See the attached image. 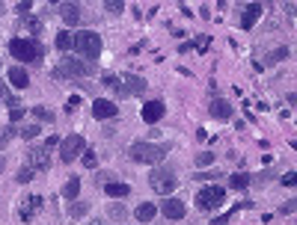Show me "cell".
<instances>
[{"instance_id":"6da1fadb","label":"cell","mask_w":297,"mask_h":225,"mask_svg":"<svg viewBox=\"0 0 297 225\" xmlns=\"http://www.w3.org/2000/svg\"><path fill=\"white\" fill-rule=\"evenodd\" d=\"M101 83L110 86L119 98H134V95H140V92H146V86H149L140 74H104Z\"/></svg>"},{"instance_id":"7a4b0ae2","label":"cell","mask_w":297,"mask_h":225,"mask_svg":"<svg viewBox=\"0 0 297 225\" xmlns=\"http://www.w3.org/2000/svg\"><path fill=\"white\" fill-rule=\"evenodd\" d=\"M169 154L166 142H134L128 148V157L134 163H164Z\"/></svg>"},{"instance_id":"3957f363","label":"cell","mask_w":297,"mask_h":225,"mask_svg":"<svg viewBox=\"0 0 297 225\" xmlns=\"http://www.w3.org/2000/svg\"><path fill=\"white\" fill-rule=\"evenodd\" d=\"M9 54H12V60H21V63H39L45 57V48L39 39H12Z\"/></svg>"},{"instance_id":"277c9868","label":"cell","mask_w":297,"mask_h":225,"mask_svg":"<svg viewBox=\"0 0 297 225\" xmlns=\"http://www.w3.org/2000/svg\"><path fill=\"white\" fill-rule=\"evenodd\" d=\"M74 51H77L86 63L98 60V57H101V36H98V33H92V30L74 33Z\"/></svg>"},{"instance_id":"5b68a950","label":"cell","mask_w":297,"mask_h":225,"mask_svg":"<svg viewBox=\"0 0 297 225\" xmlns=\"http://www.w3.org/2000/svg\"><path fill=\"white\" fill-rule=\"evenodd\" d=\"M175 184H178V178H175V172H172L169 166H155V169L149 172V187H152L155 193L169 195L175 190Z\"/></svg>"},{"instance_id":"8992f818","label":"cell","mask_w":297,"mask_h":225,"mask_svg":"<svg viewBox=\"0 0 297 225\" xmlns=\"http://www.w3.org/2000/svg\"><path fill=\"white\" fill-rule=\"evenodd\" d=\"M51 74H54L57 80H60V77H89V74H92V65L86 63V60H71V57H68V60H60V65H57Z\"/></svg>"},{"instance_id":"52a82bcc","label":"cell","mask_w":297,"mask_h":225,"mask_svg":"<svg viewBox=\"0 0 297 225\" xmlns=\"http://www.w3.org/2000/svg\"><path fill=\"white\" fill-rule=\"evenodd\" d=\"M223 198H226V190L217 187V184H211V187H205V190L196 193V207L199 210H217L223 204Z\"/></svg>"},{"instance_id":"ba28073f","label":"cell","mask_w":297,"mask_h":225,"mask_svg":"<svg viewBox=\"0 0 297 225\" xmlns=\"http://www.w3.org/2000/svg\"><path fill=\"white\" fill-rule=\"evenodd\" d=\"M83 151H86V139H83L80 133H71V136H66V139L60 142V160L63 163L77 160Z\"/></svg>"},{"instance_id":"9c48e42d","label":"cell","mask_w":297,"mask_h":225,"mask_svg":"<svg viewBox=\"0 0 297 225\" xmlns=\"http://www.w3.org/2000/svg\"><path fill=\"white\" fill-rule=\"evenodd\" d=\"M140 116H143V122H146V125H158V122L166 116L164 101H146V104L140 107Z\"/></svg>"},{"instance_id":"30bf717a","label":"cell","mask_w":297,"mask_h":225,"mask_svg":"<svg viewBox=\"0 0 297 225\" xmlns=\"http://www.w3.org/2000/svg\"><path fill=\"white\" fill-rule=\"evenodd\" d=\"M161 213H164L166 219H184L187 207H184V201H181V198L166 195V201H161Z\"/></svg>"},{"instance_id":"8fae6325","label":"cell","mask_w":297,"mask_h":225,"mask_svg":"<svg viewBox=\"0 0 297 225\" xmlns=\"http://www.w3.org/2000/svg\"><path fill=\"white\" fill-rule=\"evenodd\" d=\"M27 166H33L36 172H48L51 169V157H48V148L45 145H36V148H30L27 151Z\"/></svg>"},{"instance_id":"7c38bea8","label":"cell","mask_w":297,"mask_h":225,"mask_svg":"<svg viewBox=\"0 0 297 225\" xmlns=\"http://www.w3.org/2000/svg\"><path fill=\"white\" fill-rule=\"evenodd\" d=\"M92 116L95 119H116L119 116V107L113 101H107V98H95L92 101Z\"/></svg>"},{"instance_id":"4fadbf2b","label":"cell","mask_w":297,"mask_h":225,"mask_svg":"<svg viewBox=\"0 0 297 225\" xmlns=\"http://www.w3.org/2000/svg\"><path fill=\"white\" fill-rule=\"evenodd\" d=\"M6 80H9L15 89H27V86H30V74L24 71V65H12V68L6 71Z\"/></svg>"},{"instance_id":"5bb4252c","label":"cell","mask_w":297,"mask_h":225,"mask_svg":"<svg viewBox=\"0 0 297 225\" xmlns=\"http://www.w3.org/2000/svg\"><path fill=\"white\" fill-rule=\"evenodd\" d=\"M208 110H211V116H214V119H220V122L232 119V104H229V101H223V98H214Z\"/></svg>"},{"instance_id":"9a60e30c","label":"cell","mask_w":297,"mask_h":225,"mask_svg":"<svg viewBox=\"0 0 297 225\" xmlns=\"http://www.w3.org/2000/svg\"><path fill=\"white\" fill-rule=\"evenodd\" d=\"M60 15H63L66 27H74V24L80 21V6H77V3H63V6H60Z\"/></svg>"},{"instance_id":"2e32d148","label":"cell","mask_w":297,"mask_h":225,"mask_svg":"<svg viewBox=\"0 0 297 225\" xmlns=\"http://www.w3.org/2000/svg\"><path fill=\"white\" fill-rule=\"evenodd\" d=\"M262 15V3H250V6H244V18H241V27L244 30H250L253 24H256V18Z\"/></svg>"},{"instance_id":"e0dca14e","label":"cell","mask_w":297,"mask_h":225,"mask_svg":"<svg viewBox=\"0 0 297 225\" xmlns=\"http://www.w3.org/2000/svg\"><path fill=\"white\" fill-rule=\"evenodd\" d=\"M104 193L110 195V198H125V195L131 193V187L122 184V181H107V184H104Z\"/></svg>"},{"instance_id":"ac0fdd59","label":"cell","mask_w":297,"mask_h":225,"mask_svg":"<svg viewBox=\"0 0 297 225\" xmlns=\"http://www.w3.org/2000/svg\"><path fill=\"white\" fill-rule=\"evenodd\" d=\"M27 201H30V204H27V207L21 210V219H24V222H30V219H33V213H36V210H42V204H45V198H42V195H30Z\"/></svg>"},{"instance_id":"d6986e66","label":"cell","mask_w":297,"mask_h":225,"mask_svg":"<svg viewBox=\"0 0 297 225\" xmlns=\"http://www.w3.org/2000/svg\"><path fill=\"white\" fill-rule=\"evenodd\" d=\"M54 45H57L60 51H71V48H74V33H71V30H63V33H57V39H54Z\"/></svg>"},{"instance_id":"ffe728a7","label":"cell","mask_w":297,"mask_h":225,"mask_svg":"<svg viewBox=\"0 0 297 225\" xmlns=\"http://www.w3.org/2000/svg\"><path fill=\"white\" fill-rule=\"evenodd\" d=\"M155 213H158V207H155V204H149V201H143V204L137 207V219H140V222H152V219H155Z\"/></svg>"},{"instance_id":"44dd1931","label":"cell","mask_w":297,"mask_h":225,"mask_svg":"<svg viewBox=\"0 0 297 225\" xmlns=\"http://www.w3.org/2000/svg\"><path fill=\"white\" fill-rule=\"evenodd\" d=\"M229 184L235 187V190H247L250 184H253V175H247V172H235L229 178Z\"/></svg>"},{"instance_id":"7402d4cb","label":"cell","mask_w":297,"mask_h":225,"mask_svg":"<svg viewBox=\"0 0 297 225\" xmlns=\"http://www.w3.org/2000/svg\"><path fill=\"white\" fill-rule=\"evenodd\" d=\"M21 24L27 27V33H30V36H39V33H42V21H39L36 15H21Z\"/></svg>"},{"instance_id":"603a6c76","label":"cell","mask_w":297,"mask_h":225,"mask_svg":"<svg viewBox=\"0 0 297 225\" xmlns=\"http://www.w3.org/2000/svg\"><path fill=\"white\" fill-rule=\"evenodd\" d=\"M77 193H80V178H68V184L63 187V195H66L68 201H74Z\"/></svg>"},{"instance_id":"cb8c5ba5","label":"cell","mask_w":297,"mask_h":225,"mask_svg":"<svg viewBox=\"0 0 297 225\" xmlns=\"http://www.w3.org/2000/svg\"><path fill=\"white\" fill-rule=\"evenodd\" d=\"M30 113H33V116L39 119V122H48V125L54 122V113H51L48 107H30Z\"/></svg>"},{"instance_id":"d4e9b609","label":"cell","mask_w":297,"mask_h":225,"mask_svg":"<svg viewBox=\"0 0 297 225\" xmlns=\"http://www.w3.org/2000/svg\"><path fill=\"white\" fill-rule=\"evenodd\" d=\"M33 175H36L33 166H21V169H18V178H15V181H18V184H30V181H33Z\"/></svg>"},{"instance_id":"484cf974","label":"cell","mask_w":297,"mask_h":225,"mask_svg":"<svg viewBox=\"0 0 297 225\" xmlns=\"http://www.w3.org/2000/svg\"><path fill=\"white\" fill-rule=\"evenodd\" d=\"M15 136H18V130L12 128V125H9V128H3V130H0V148H6Z\"/></svg>"},{"instance_id":"4316f807","label":"cell","mask_w":297,"mask_h":225,"mask_svg":"<svg viewBox=\"0 0 297 225\" xmlns=\"http://www.w3.org/2000/svg\"><path fill=\"white\" fill-rule=\"evenodd\" d=\"M39 133H42V128H39V125H24V128L18 130V136H24V139H36Z\"/></svg>"},{"instance_id":"83f0119b","label":"cell","mask_w":297,"mask_h":225,"mask_svg":"<svg viewBox=\"0 0 297 225\" xmlns=\"http://www.w3.org/2000/svg\"><path fill=\"white\" fill-rule=\"evenodd\" d=\"M80 163H83V166H86V169H92V166H95V163H98V154H95V151H92V148H86V151H83V154H80Z\"/></svg>"},{"instance_id":"f1b7e54d","label":"cell","mask_w":297,"mask_h":225,"mask_svg":"<svg viewBox=\"0 0 297 225\" xmlns=\"http://www.w3.org/2000/svg\"><path fill=\"white\" fill-rule=\"evenodd\" d=\"M21 119H24V107H21V104H18V107H9V122L15 125V122H21Z\"/></svg>"},{"instance_id":"f546056e","label":"cell","mask_w":297,"mask_h":225,"mask_svg":"<svg viewBox=\"0 0 297 225\" xmlns=\"http://www.w3.org/2000/svg\"><path fill=\"white\" fill-rule=\"evenodd\" d=\"M110 216L113 219H125V204H110Z\"/></svg>"},{"instance_id":"4dcf8cb0","label":"cell","mask_w":297,"mask_h":225,"mask_svg":"<svg viewBox=\"0 0 297 225\" xmlns=\"http://www.w3.org/2000/svg\"><path fill=\"white\" fill-rule=\"evenodd\" d=\"M104 6H107V9H110V12H116V15H119V12H122V9H125V3H122V0H107V3H104Z\"/></svg>"},{"instance_id":"1f68e13d","label":"cell","mask_w":297,"mask_h":225,"mask_svg":"<svg viewBox=\"0 0 297 225\" xmlns=\"http://www.w3.org/2000/svg\"><path fill=\"white\" fill-rule=\"evenodd\" d=\"M285 57H288V48H279V51H273V54H270V63H282Z\"/></svg>"},{"instance_id":"d6a6232c","label":"cell","mask_w":297,"mask_h":225,"mask_svg":"<svg viewBox=\"0 0 297 225\" xmlns=\"http://www.w3.org/2000/svg\"><path fill=\"white\" fill-rule=\"evenodd\" d=\"M193 178H196V181H214V178H220V172H199Z\"/></svg>"},{"instance_id":"836d02e7","label":"cell","mask_w":297,"mask_h":225,"mask_svg":"<svg viewBox=\"0 0 297 225\" xmlns=\"http://www.w3.org/2000/svg\"><path fill=\"white\" fill-rule=\"evenodd\" d=\"M77 104H80V98H77V95H71V98L66 101V113H74V110H77Z\"/></svg>"},{"instance_id":"e575fe53","label":"cell","mask_w":297,"mask_h":225,"mask_svg":"<svg viewBox=\"0 0 297 225\" xmlns=\"http://www.w3.org/2000/svg\"><path fill=\"white\" fill-rule=\"evenodd\" d=\"M208 163H214V154H208V151H205V154H199V157H196V166H208Z\"/></svg>"},{"instance_id":"d590c367","label":"cell","mask_w":297,"mask_h":225,"mask_svg":"<svg viewBox=\"0 0 297 225\" xmlns=\"http://www.w3.org/2000/svg\"><path fill=\"white\" fill-rule=\"evenodd\" d=\"M86 210H89V204H74V207H71V216H83Z\"/></svg>"},{"instance_id":"8d00e7d4","label":"cell","mask_w":297,"mask_h":225,"mask_svg":"<svg viewBox=\"0 0 297 225\" xmlns=\"http://www.w3.org/2000/svg\"><path fill=\"white\" fill-rule=\"evenodd\" d=\"M30 6H33V3H30V0H24V3H18V6H15V9H18V12H21V15H27V12H30Z\"/></svg>"},{"instance_id":"74e56055","label":"cell","mask_w":297,"mask_h":225,"mask_svg":"<svg viewBox=\"0 0 297 225\" xmlns=\"http://www.w3.org/2000/svg\"><path fill=\"white\" fill-rule=\"evenodd\" d=\"M60 142H63L60 136H48V139H45V148H54V145H60Z\"/></svg>"},{"instance_id":"f35d334b","label":"cell","mask_w":297,"mask_h":225,"mask_svg":"<svg viewBox=\"0 0 297 225\" xmlns=\"http://www.w3.org/2000/svg\"><path fill=\"white\" fill-rule=\"evenodd\" d=\"M282 184H285V187H294V172H288V175L282 178Z\"/></svg>"},{"instance_id":"ab89813d","label":"cell","mask_w":297,"mask_h":225,"mask_svg":"<svg viewBox=\"0 0 297 225\" xmlns=\"http://www.w3.org/2000/svg\"><path fill=\"white\" fill-rule=\"evenodd\" d=\"M0 98H3V101L9 98V92H6V86H3V83H0Z\"/></svg>"},{"instance_id":"60d3db41","label":"cell","mask_w":297,"mask_h":225,"mask_svg":"<svg viewBox=\"0 0 297 225\" xmlns=\"http://www.w3.org/2000/svg\"><path fill=\"white\" fill-rule=\"evenodd\" d=\"M3 166H6V160H3V157H0V172H3Z\"/></svg>"},{"instance_id":"b9f144b4","label":"cell","mask_w":297,"mask_h":225,"mask_svg":"<svg viewBox=\"0 0 297 225\" xmlns=\"http://www.w3.org/2000/svg\"><path fill=\"white\" fill-rule=\"evenodd\" d=\"M0 12H3V3H0Z\"/></svg>"},{"instance_id":"7bdbcfd3","label":"cell","mask_w":297,"mask_h":225,"mask_svg":"<svg viewBox=\"0 0 297 225\" xmlns=\"http://www.w3.org/2000/svg\"><path fill=\"white\" fill-rule=\"evenodd\" d=\"M92 225H101V222H92Z\"/></svg>"}]
</instances>
